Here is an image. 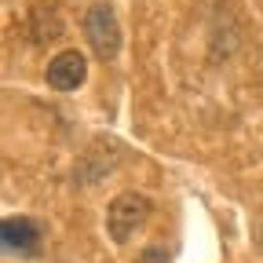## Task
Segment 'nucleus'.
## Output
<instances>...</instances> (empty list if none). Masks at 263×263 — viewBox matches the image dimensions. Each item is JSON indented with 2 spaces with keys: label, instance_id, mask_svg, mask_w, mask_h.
Returning <instances> with one entry per match:
<instances>
[{
  "label": "nucleus",
  "instance_id": "nucleus-3",
  "mask_svg": "<svg viewBox=\"0 0 263 263\" xmlns=\"http://www.w3.org/2000/svg\"><path fill=\"white\" fill-rule=\"evenodd\" d=\"M0 245H4L8 256H33L41 249V230L26 216H11L0 223Z\"/></svg>",
  "mask_w": 263,
  "mask_h": 263
},
{
  "label": "nucleus",
  "instance_id": "nucleus-5",
  "mask_svg": "<svg viewBox=\"0 0 263 263\" xmlns=\"http://www.w3.org/2000/svg\"><path fill=\"white\" fill-rule=\"evenodd\" d=\"M259 245H263V230H259Z\"/></svg>",
  "mask_w": 263,
  "mask_h": 263
},
{
  "label": "nucleus",
  "instance_id": "nucleus-1",
  "mask_svg": "<svg viewBox=\"0 0 263 263\" xmlns=\"http://www.w3.org/2000/svg\"><path fill=\"white\" fill-rule=\"evenodd\" d=\"M146 219H150V201L136 190L117 194L110 201V209H106V230H110V238L117 245H128L146 227Z\"/></svg>",
  "mask_w": 263,
  "mask_h": 263
},
{
  "label": "nucleus",
  "instance_id": "nucleus-2",
  "mask_svg": "<svg viewBox=\"0 0 263 263\" xmlns=\"http://www.w3.org/2000/svg\"><path fill=\"white\" fill-rule=\"evenodd\" d=\"M84 33H88L91 51L103 59V62L117 59V51H121V26H117V15L106 4H95L84 15Z\"/></svg>",
  "mask_w": 263,
  "mask_h": 263
},
{
  "label": "nucleus",
  "instance_id": "nucleus-4",
  "mask_svg": "<svg viewBox=\"0 0 263 263\" xmlns=\"http://www.w3.org/2000/svg\"><path fill=\"white\" fill-rule=\"evenodd\" d=\"M48 84L55 88V91H73V88H81L84 84V77H88V59L81 55V51H59L51 62H48Z\"/></svg>",
  "mask_w": 263,
  "mask_h": 263
}]
</instances>
